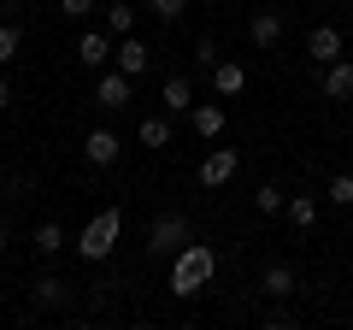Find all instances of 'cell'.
Returning <instances> with one entry per match:
<instances>
[{"instance_id":"83f0119b","label":"cell","mask_w":353,"mask_h":330,"mask_svg":"<svg viewBox=\"0 0 353 330\" xmlns=\"http://www.w3.org/2000/svg\"><path fill=\"white\" fill-rule=\"evenodd\" d=\"M6 106H12V83H6V77H0V113H6Z\"/></svg>"},{"instance_id":"f1b7e54d","label":"cell","mask_w":353,"mask_h":330,"mask_svg":"<svg viewBox=\"0 0 353 330\" xmlns=\"http://www.w3.org/2000/svg\"><path fill=\"white\" fill-rule=\"evenodd\" d=\"M6 242H12V224H6V218H0V248H6Z\"/></svg>"},{"instance_id":"7a4b0ae2","label":"cell","mask_w":353,"mask_h":330,"mask_svg":"<svg viewBox=\"0 0 353 330\" xmlns=\"http://www.w3.org/2000/svg\"><path fill=\"white\" fill-rule=\"evenodd\" d=\"M118 230H124V213L118 206H101V213L83 224V236H77V254L88 260V266H101V260H112L118 248Z\"/></svg>"},{"instance_id":"ffe728a7","label":"cell","mask_w":353,"mask_h":330,"mask_svg":"<svg viewBox=\"0 0 353 330\" xmlns=\"http://www.w3.org/2000/svg\"><path fill=\"white\" fill-rule=\"evenodd\" d=\"M253 206H259V213H265V218H277V213H283V206H289V195H283V189H277V183H259V189H253Z\"/></svg>"},{"instance_id":"4316f807","label":"cell","mask_w":353,"mask_h":330,"mask_svg":"<svg viewBox=\"0 0 353 330\" xmlns=\"http://www.w3.org/2000/svg\"><path fill=\"white\" fill-rule=\"evenodd\" d=\"M0 12H6V18H24V0H0Z\"/></svg>"},{"instance_id":"7c38bea8","label":"cell","mask_w":353,"mask_h":330,"mask_svg":"<svg viewBox=\"0 0 353 330\" xmlns=\"http://www.w3.org/2000/svg\"><path fill=\"white\" fill-rule=\"evenodd\" d=\"M159 106H165V113H189V106H194V77H165V83H159Z\"/></svg>"},{"instance_id":"f546056e","label":"cell","mask_w":353,"mask_h":330,"mask_svg":"<svg viewBox=\"0 0 353 330\" xmlns=\"http://www.w3.org/2000/svg\"><path fill=\"white\" fill-rule=\"evenodd\" d=\"M0 195H6V171H0Z\"/></svg>"},{"instance_id":"8992f818","label":"cell","mask_w":353,"mask_h":330,"mask_svg":"<svg viewBox=\"0 0 353 330\" xmlns=\"http://www.w3.org/2000/svg\"><path fill=\"white\" fill-rule=\"evenodd\" d=\"M118 153H124V142H118V130H88L83 136V159L88 165H118Z\"/></svg>"},{"instance_id":"5b68a950","label":"cell","mask_w":353,"mask_h":330,"mask_svg":"<svg viewBox=\"0 0 353 330\" xmlns=\"http://www.w3.org/2000/svg\"><path fill=\"white\" fill-rule=\"evenodd\" d=\"M236 171H241V153H236V148H212V153L201 159V183H206V189L236 183Z\"/></svg>"},{"instance_id":"277c9868","label":"cell","mask_w":353,"mask_h":330,"mask_svg":"<svg viewBox=\"0 0 353 330\" xmlns=\"http://www.w3.org/2000/svg\"><path fill=\"white\" fill-rule=\"evenodd\" d=\"M130 89H136V77H124L112 65V71L94 77V106H101V113H118V106H130Z\"/></svg>"},{"instance_id":"9a60e30c","label":"cell","mask_w":353,"mask_h":330,"mask_svg":"<svg viewBox=\"0 0 353 330\" xmlns=\"http://www.w3.org/2000/svg\"><path fill=\"white\" fill-rule=\"evenodd\" d=\"M65 301H71V283H65V278H36V289H30V307H36V313L65 307Z\"/></svg>"},{"instance_id":"d6986e66","label":"cell","mask_w":353,"mask_h":330,"mask_svg":"<svg viewBox=\"0 0 353 330\" xmlns=\"http://www.w3.org/2000/svg\"><path fill=\"white\" fill-rule=\"evenodd\" d=\"M59 248H65V224H53V218H48V224H36V254L53 260Z\"/></svg>"},{"instance_id":"ac0fdd59","label":"cell","mask_w":353,"mask_h":330,"mask_svg":"<svg viewBox=\"0 0 353 330\" xmlns=\"http://www.w3.org/2000/svg\"><path fill=\"white\" fill-rule=\"evenodd\" d=\"M106 36H136V6H130V0L106 6Z\"/></svg>"},{"instance_id":"e0dca14e","label":"cell","mask_w":353,"mask_h":330,"mask_svg":"<svg viewBox=\"0 0 353 330\" xmlns=\"http://www.w3.org/2000/svg\"><path fill=\"white\" fill-rule=\"evenodd\" d=\"M283 213H289L294 230H312V224H318V201H312V195H289V206H283Z\"/></svg>"},{"instance_id":"2e32d148","label":"cell","mask_w":353,"mask_h":330,"mask_svg":"<svg viewBox=\"0 0 353 330\" xmlns=\"http://www.w3.org/2000/svg\"><path fill=\"white\" fill-rule=\"evenodd\" d=\"M248 41H253V48H277V41H283V18L277 12H253L248 18Z\"/></svg>"},{"instance_id":"3957f363","label":"cell","mask_w":353,"mask_h":330,"mask_svg":"<svg viewBox=\"0 0 353 330\" xmlns=\"http://www.w3.org/2000/svg\"><path fill=\"white\" fill-rule=\"evenodd\" d=\"M183 242H189V218H183V213H159L148 224V242H141V248H148L153 260H171Z\"/></svg>"},{"instance_id":"44dd1931","label":"cell","mask_w":353,"mask_h":330,"mask_svg":"<svg viewBox=\"0 0 353 330\" xmlns=\"http://www.w3.org/2000/svg\"><path fill=\"white\" fill-rule=\"evenodd\" d=\"M18 48H24V30H18V18H6V24H0V65H12Z\"/></svg>"},{"instance_id":"4dcf8cb0","label":"cell","mask_w":353,"mask_h":330,"mask_svg":"<svg viewBox=\"0 0 353 330\" xmlns=\"http://www.w3.org/2000/svg\"><path fill=\"white\" fill-rule=\"evenodd\" d=\"M347 148H353V142H347Z\"/></svg>"},{"instance_id":"52a82bcc","label":"cell","mask_w":353,"mask_h":330,"mask_svg":"<svg viewBox=\"0 0 353 330\" xmlns=\"http://www.w3.org/2000/svg\"><path fill=\"white\" fill-rule=\"evenodd\" d=\"M206 77H212V95H218V101H236V95L248 89V65H236V59H218Z\"/></svg>"},{"instance_id":"cb8c5ba5","label":"cell","mask_w":353,"mask_h":330,"mask_svg":"<svg viewBox=\"0 0 353 330\" xmlns=\"http://www.w3.org/2000/svg\"><path fill=\"white\" fill-rule=\"evenodd\" d=\"M148 12L159 18V24H176V18L189 12V0H148Z\"/></svg>"},{"instance_id":"7402d4cb","label":"cell","mask_w":353,"mask_h":330,"mask_svg":"<svg viewBox=\"0 0 353 330\" xmlns=\"http://www.w3.org/2000/svg\"><path fill=\"white\" fill-rule=\"evenodd\" d=\"M136 136H141V148H171V118H148Z\"/></svg>"},{"instance_id":"8fae6325","label":"cell","mask_w":353,"mask_h":330,"mask_svg":"<svg viewBox=\"0 0 353 330\" xmlns=\"http://www.w3.org/2000/svg\"><path fill=\"white\" fill-rule=\"evenodd\" d=\"M189 124H194L201 142H218V136H224V106H218V101H194L189 106Z\"/></svg>"},{"instance_id":"9c48e42d","label":"cell","mask_w":353,"mask_h":330,"mask_svg":"<svg viewBox=\"0 0 353 330\" xmlns=\"http://www.w3.org/2000/svg\"><path fill=\"white\" fill-rule=\"evenodd\" d=\"M77 59H83V71H101V65L112 59V36H106V30H83V36H77Z\"/></svg>"},{"instance_id":"30bf717a","label":"cell","mask_w":353,"mask_h":330,"mask_svg":"<svg viewBox=\"0 0 353 330\" xmlns=\"http://www.w3.org/2000/svg\"><path fill=\"white\" fill-rule=\"evenodd\" d=\"M318 89H324V101H353V59H330Z\"/></svg>"},{"instance_id":"4fadbf2b","label":"cell","mask_w":353,"mask_h":330,"mask_svg":"<svg viewBox=\"0 0 353 330\" xmlns=\"http://www.w3.org/2000/svg\"><path fill=\"white\" fill-rule=\"evenodd\" d=\"M259 289L271 295V301H289V295L301 289V278H294V266H283V260H271V266H265V278H259Z\"/></svg>"},{"instance_id":"484cf974","label":"cell","mask_w":353,"mask_h":330,"mask_svg":"<svg viewBox=\"0 0 353 330\" xmlns=\"http://www.w3.org/2000/svg\"><path fill=\"white\" fill-rule=\"evenodd\" d=\"M101 6V0H53V12H65V18H88Z\"/></svg>"},{"instance_id":"d4e9b609","label":"cell","mask_w":353,"mask_h":330,"mask_svg":"<svg viewBox=\"0 0 353 330\" xmlns=\"http://www.w3.org/2000/svg\"><path fill=\"white\" fill-rule=\"evenodd\" d=\"M218 59H224V53H218V41H212V36H201V41H194V65H201V71H212Z\"/></svg>"},{"instance_id":"ba28073f","label":"cell","mask_w":353,"mask_h":330,"mask_svg":"<svg viewBox=\"0 0 353 330\" xmlns=\"http://www.w3.org/2000/svg\"><path fill=\"white\" fill-rule=\"evenodd\" d=\"M112 59H118V71H124V77H141L153 65V48H148V41H136V36H118Z\"/></svg>"},{"instance_id":"603a6c76","label":"cell","mask_w":353,"mask_h":330,"mask_svg":"<svg viewBox=\"0 0 353 330\" xmlns=\"http://www.w3.org/2000/svg\"><path fill=\"white\" fill-rule=\"evenodd\" d=\"M330 206H353V171H336L330 177V195H324Z\"/></svg>"},{"instance_id":"6da1fadb","label":"cell","mask_w":353,"mask_h":330,"mask_svg":"<svg viewBox=\"0 0 353 330\" xmlns=\"http://www.w3.org/2000/svg\"><path fill=\"white\" fill-rule=\"evenodd\" d=\"M212 271H218L212 248H206V242H183L171 254V283H165V289H171L176 301H189V295H201L206 283H212Z\"/></svg>"},{"instance_id":"5bb4252c","label":"cell","mask_w":353,"mask_h":330,"mask_svg":"<svg viewBox=\"0 0 353 330\" xmlns=\"http://www.w3.org/2000/svg\"><path fill=\"white\" fill-rule=\"evenodd\" d=\"M306 53H312V65L341 59V30H336V24H318L312 36H306Z\"/></svg>"}]
</instances>
